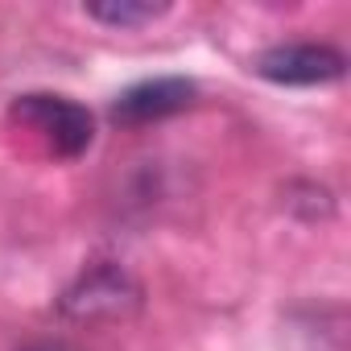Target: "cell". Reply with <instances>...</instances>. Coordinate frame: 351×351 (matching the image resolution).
Wrapping results in <instances>:
<instances>
[{"instance_id":"cell-2","label":"cell","mask_w":351,"mask_h":351,"mask_svg":"<svg viewBox=\"0 0 351 351\" xmlns=\"http://www.w3.org/2000/svg\"><path fill=\"white\" fill-rule=\"evenodd\" d=\"M343 54L318 42H285L273 46L256 58V75L269 83H285V87H318V83H335L343 75Z\"/></svg>"},{"instance_id":"cell-3","label":"cell","mask_w":351,"mask_h":351,"mask_svg":"<svg viewBox=\"0 0 351 351\" xmlns=\"http://www.w3.org/2000/svg\"><path fill=\"white\" fill-rule=\"evenodd\" d=\"M191 99H195V83H186V79H153V83L128 87L112 104V116L120 124H149V120H165L173 112L191 108Z\"/></svg>"},{"instance_id":"cell-4","label":"cell","mask_w":351,"mask_h":351,"mask_svg":"<svg viewBox=\"0 0 351 351\" xmlns=\"http://www.w3.org/2000/svg\"><path fill=\"white\" fill-rule=\"evenodd\" d=\"M62 306L75 318H99V314L116 318L124 314V306H136V285L120 269H95L66 293Z\"/></svg>"},{"instance_id":"cell-5","label":"cell","mask_w":351,"mask_h":351,"mask_svg":"<svg viewBox=\"0 0 351 351\" xmlns=\"http://www.w3.org/2000/svg\"><path fill=\"white\" fill-rule=\"evenodd\" d=\"M165 13H169V5H153V0H99V5H87V17H95L104 25H120V29L149 25Z\"/></svg>"},{"instance_id":"cell-6","label":"cell","mask_w":351,"mask_h":351,"mask_svg":"<svg viewBox=\"0 0 351 351\" xmlns=\"http://www.w3.org/2000/svg\"><path fill=\"white\" fill-rule=\"evenodd\" d=\"M29 351H62V347H54V343H46V347H29Z\"/></svg>"},{"instance_id":"cell-1","label":"cell","mask_w":351,"mask_h":351,"mask_svg":"<svg viewBox=\"0 0 351 351\" xmlns=\"http://www.w3.org/2000/svg\"><path fill=\"white\" fill-rule=\"evenodd\" d=\"M9 116L21 128L38 132L42 145L54 157H79L91 145V132H95L91 112L79 108L75 99H62V95H21L9 108Z\"/></svg>"}]
</instances>
